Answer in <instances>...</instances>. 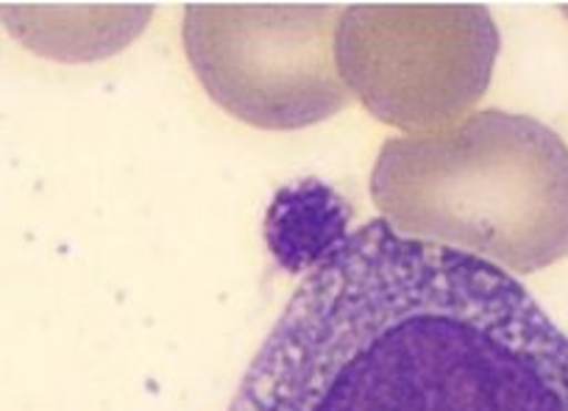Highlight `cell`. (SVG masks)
Masks as SVG:
<instances>
[{
	"instance_id": "5",
	"label": "cell",
	"mask_w": 568,
	"mask_h": 411,
	"mask_svg": "<svg viewBox=\"0 0 568 411\" xmlns=\"http://www.w3.org/2000/svg\"><path fill=\"white\" fill-rule=\"evenodd\" d=\"M154 7L134 3H3V23L31 51L57 62H98L131 45Z\"/></svg>"
},
{
	"instance_id": "3",
	"label": "cell",
	"mask_w": 568,
	"mask_h": 411,
	"mask_svg": "<svg viewBox=\"0 0 568 411\" xmlns=\"http://www.w3.org/2000/svg\"><path fill=\"white\" fill-rule=\"evenodd\" d=\"M499 29L477 3H354L337 23V70L376 120L429 134L488 92Z\"/></svg>"
},
{
	"instance_id": "1",
	"label": "cell",
	"mask_w": 568,
	"mask_h": 411,
	"mask_svg": "<svg viewBox=\"0 0 568 411\" xmlns=\"http://www.w3.org/2000/svg\"><path fill=\"white\" fill-rule=\"evenodd\" d=\"M229 411H568V337L501 267L371 220L321 248Z\"/></svg>"
},
{
	"instance_id": "2",
	"label": "cell",
	"mask_w": 568,
	"mask_h": 411,
	"mask_svg": "<svg viewBox=\"0 0 568 411\" xmlns=\"http://www.w3.org/2000/svg\"><path fill=\"white\" fill-rule=\"evenodd\" d=\"M371 201L398 234L529 276L568 256V145L527 114L390 136Z\"/></svg>"
},
{
	"instance_id": "6",
	"label": "cell",
	"mask_w": 568,
	"mask_h": 411,
	"mask_svg": "<svg viewBox=\"0 0 568 411\" xmlns=\"http://www.w3.org/2000/svg\"><path fill=\"white\" fill-rule=\"evenodd\" d=\"M562 12H568V7H562Z\"/></svg>"
},
{
	"instance_id": "4",
	"label": "cell",
	"mask_w": 568,
	"mask_h": 411,
	"mask_svg": "<svg viewBox=\"0 0 568 411\" xmlns=\"http://www.w3.org/2000/svg\"><path fill=\"white\" fill-rule=\"evenodd\" d=\"M341 9L326 3H187L184 51L212 101L267 131H296L343 112Z\"/></svg>"
}]
</instances>
